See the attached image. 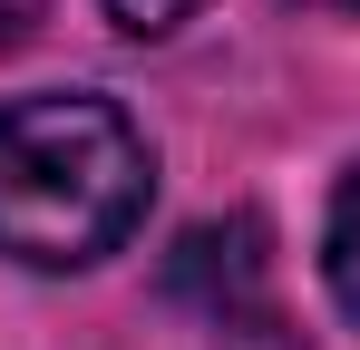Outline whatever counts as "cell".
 Segmentation results:
<instances>
[{
    "mask_svg": "<svg viewBox=\"0 0 360 350\" xmlns=\"http://www.w3.org/2000/svg\"><path fill=\"white\" fill-rule=\"evenodd\" d=\"M156 156L127 127L117 98L49 88L0 108V253L30 273H78L108 263L146 224Z\"/></svg>",
    "mask_w": 360,
    "mask_h": 350,
    "instance_id": "1",
    "label": "cell"
},
{
    "mask_svg": "<svg viewBox=\"0 0 360 350\" xmlns=\"http://www.w3.org/2000/svg\"><path fill=\"white\" fill-rule=\"evenodd\" d=\"M30 30H39V0H0V58L20 49V39H30Z\"/></svg>",
    "mask_w": 360,
    "mask_h": 350,
    "instance_id": "5",
    "label": "cell"
},
{
    "mask_svg": "<svg viewBox=\"0 0 360 350\" xmlns=\"http://www.w3.org/2000/svg\"><path fill=\"white\" fill-rule=\"evenodd\" d=\"M263 224L253 214H234V224H205V233H185V253H176V292H205L214 283V321L224 311H243L253 302V283H263Z\"/></svg>",
    "mask_w": 360,
    "mask_h": 350,
    "instance_id": "2",
    "label": "cell"
},
{
    "mask_svg": "<svg viewBox=\"0 0 360 350\" xmlns=\"http://www.w3.org/2000/svg\"><path fill=\"white\" fill-rule=\"evenodd\" d=\"M185 10H195V0H108V20H117V30H136V39H166Z\"/></svg>",
    "mask_w": 360,
    "mask_h": 350,
    "instance_id": "4",
    "label": "cell"
},
{
    "mask_svg": "<svg viewBox=\"0 0 360 350\" xmlns=\"http://www.w3.org/2000/svg\"><path fill=\"white\" fill-rule=\"evenodd\" d=\"M321 283H331V302L360 321V166L341 175V195H331V224H321Z\"/></svg>",
    "mask_w": 360,
    "mask_h": 350,
    "instance_id": "3",
    "label": "cell"
}]
</instances>
